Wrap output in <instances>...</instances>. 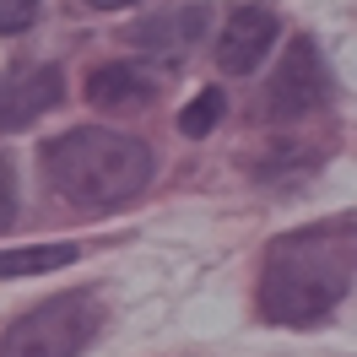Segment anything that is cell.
Segmentation results:
<instances>
[{"label":"cell","instance_id":"obj_1","mask_svg":"<svg viewBox=\"0 0 357 357\" xmlns=\"http://www.w3.org/2000/svg\"><path fill=\"white\" fill-rule=\"evenodd\" d=\"M357 276V217H331L319 227L282 233L266 249L260 314L271 325H314L347 298Z\"/></svg>","mask_w":357,"mask_h":357},{"label":"cell","instance_id":"obj_2","mask_svg":"<svg viewBox=\"0 0 357 357\" xmlns=\"http://www.w3.org/2000/svg\"><path fill=\"white\" fill-rule=\"evenodd\" d=\"M44 174L60 201L82 206V211H109V206H125L146 190L152 146L125 130L76 125L44 146Z\"/></svg>","mask_w":357,"mask_h":357},{"label":"cell","instance_id":"obj_3","mask_svg":"<svg viewBox=\"0 0 357 357\" xmlns=\"http://www.w3.org/2000/svg\"><path fill=\"white\" fill-rule=\"evenodd\" d=\"M103 325V303L98 292L76 287L60 292L38 309H27L22 319H11L6 335H0V357H82L87 341Z\"/></svg>","mask_w":357,"mask_h":357},{"label":"cell","instance_id":"obj_4","mask_svg":"<svg viewBox=\"0 0 357 357\" xmlns=\"http://www.w3.org/2000/svg\"><path fill=\"white\" fill-rule=\"evenodd\" d=\"M331 92V76H325V60H319V44L314 38H292L282 49V60L271 70V87H266V114L271 119H298L325 103Z\"/></svg>","mask_w":357,"mask_h":357},{"label":"cell","instance_id":"obj_5","mask_svg":"<svg viewBox=\"0 0 357 357\" xmlns=\"http://www.w3.org/2000/svg\"><path fill=\"white\" fill-rule=\"evenodd\" d=\"M276 33H282V22H276V11H266V6L227 11V27H222V38H217V66H222L227 76L260 70V60H266L271 44H276Z\"/></svg>","mask_w":357,"mask_h":357},{"label":"cell","instance_id":"obj_6","mask_svg":"<svg viewBox=\"0 0 357 357\" xmlns=\"http://www.w3.org/2000/svg\"><path fill=\"white\" fill-rule=\"evenodd\" d=\"M60 66H27L0 76V130H22L60 103Z\"/></svg>","mask_w":357,"mask_h":357},{"label":"cell","instance_id":"obj_7","mask_svg":"<svg viewBox=\"0 0 357 357\" xmlns=\"http://www.w3.org/2000/svg\"><path fill=\"white\" fill-rule=\"evenodd\" d=\"M206 33V6H174V11H157V17H146V22L130 33V44L141 49V54H152V60H184L190 54V44Z\"/></svg>","mask_w":357,"mask_h":357},{"label":"cell","instance_id":"obj_8","mask_svg":"<svg viewBox=\"0 0 357 357\" xmlns=\"http://www.w3.org/2000/svg\"><path fill=\"white\" fill-rule=\"evenodd\" d=\"M87 98L98 109H141L152 103V76L135 66H98L87 76Z\"/></svg>","mask_w":357,"mask_h":357},{"label":"cell","instance_id":"obj_9","mask_svg":"<svg viewBox=\"0 0 357 357\" xmlns=\"http://www.w3.org/2000/svg\"><path fill=\"white\" fill-rule=\"evenodd\" d=\"M76 244H38V249H6L0 255V276H38L49 266H70Z\"/></svg>","mask_w":357,"mask_h":357},{"label":"cell","instance_id":"obj_10","mask_svg":"<svg viewBox=\"0 0 357 357\" xmlns=\"http://www.w3.org/2000/svg\"><path fill=\"white\" fill-rule=\"evenodd\" d=\"M222 114H227V92L206 87L201 98L190 103V109L178 114V130H184V135H206V130H211V125H217V119H222Z\"/></svg>","mask_w":357,"mask_h":357},{"label":"cell","instance_id":"obj_11","mask_svg":"<svg viewBox=\"0 0 357 357\" xmlns=\"http://www.w3.org/2000/svg\"><path fill=\"white\" fill-rule=\"evenodd\" d=\"M33 22H38V0H0V38L27 33Z\"/></svg>","mask_w":357,"mask_h":357},{"label":"cell","instance_id":"obj_12","mask_svg":"<svg viewBox=\"0 0 357 357\" xmlns=\"http://www.w3.org/2000/svg\"><path fill=\"white\" fill-rule=\"evenodd\" d=\"M11 217H17V174L0 157V227H11Z\"/></svg>","mask_w":357,"mask_h":357},{"label":"cell","instance_id":"obj_13","mask_svg":"<svg viewBox=\"0 0 357 357\" xmlns=\"http://www.w3.org/2000/svg\"><path fill=\"white\" fill-rule=\"evenodd\" d=\"M87 6H98V11H119V6H141V0H87Z\"/></svg>","mask_w":357,"mask_h":357}]
</instances>
